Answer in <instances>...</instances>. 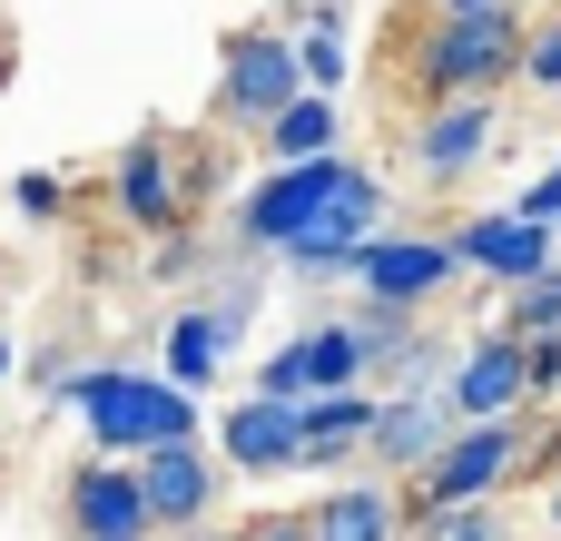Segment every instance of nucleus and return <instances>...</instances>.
<instances>
[{
	"label": "nucleus",
	"instance_id": "12",
	"mask_svg": "<svg viewBox=\"0 0 561 541\" xmlns=\"http://www.w3.org/2000/svg\"><path fill=\"white\" fill-rule=\"evenodd\" d=\"M444 404H454V424H503V414H533V375H523V345L483 325V335L454 355V375H444Z\"/></svg>",
	"mask_w": 561,
	"mask_h": 541
},
{
	"label": "nucleus",
	"instance_id": "25",
	"mask_svg": "<svg viewBox=\"0 0 561 541\" xmlns=\"http://www.w3.org/2000/svg\"><path fill=\"white\" fill-rule=\"evenodd\" d=\"M523 375H533V414H542V404H561V335L523 345Z\"/></svg>",
	"mask_w": 561,
	"mask_h": 541
},
{
	"label": "nucleus",
	"instance_id": "19",
	"mask_svg": "<svg viewBox=\"0 0 561 541\" xmlns=\"http://www.w3.org/2000/svg\"><path fill=\"white\" fill-rule=\"evenodd\" d=\"M256 148H266V168H316V158H335L345 138H335V99H296V108H276L266 128H256Z\"/></svg>",
	"mask_w": 561,
	"mask_h": 541
},
{
	"label": "nucleus",
	"instance_id": "16",
	"mask_svg": "<svg viewBox=\"0 0 561 541\" xmlns=\"http://www.w3.org/2000/svg\"><path fill=\"white\" fill-rule=\"evenodd\" d=\"M316 541H404V483L345 473V483L316 503Z\"/></svg>",
	"mask_w": 561,
	"mask_h": 541
},
{
	"label": "nucleus",
	"instance_id": "15",
	"mask_svg": "<svg viewBox=\"0 0 561 541\" xmlns=\"http://www.w3.org/2000/svg\"><path fill=\"white\" fill-rule=\"evenodd\" d=\"M217 463L227 473H296L306 463V424H296V404H266V394H247V404H227L217 414Z\"/></svg>",
	"mask_w": 561,
	"mask_h": 541
},
{
	"label": "nucleus",
	"instance_id": "31",
	"mask_svg": "<svg viewBox=\"0 0 561 541\" xmlns=\"http://www.w3.org/2000/svg\"><path fill=\"white\" fill-rule=\"evenodd\" d=\"M552 522H561V473H552Z\"/></svg>",
	"mask_w": 561,
	"mask_h": 541
},
{
	"label": "nucleus",
	"instance_id": "20",
	"mask_svg": "<svg viewBox=\"0 0 561 541\" xmlns=\"http://www.w3.org/2000/svg\"><path fill=\"white\" fill-rule=\"evenodd\" d=\"M493 335H513V345H542V335H561V266H542L533 286H513V296H503Z\"/></svg>",
	"mask_w": 561,
	"mask_h": 541
},
{
	"label": "nucleus",
	"instance_id": "9",
	"mask_svg": "<svg viewBox=\"0 0 561 541\" xmlns=\"http://www.w3.org/2000/svg\"><path fill=\"white\" fill-rule=\"evenodd\" d=\"M355 384H365V345H355L345 315L286 335V345L256 365V394H266V404H316V394H355Z\"/></svg>",
	"mask_w": 561,
	"mask_h": 541
},
{
	"label": "nucleus",
	"instance_id": "26",
	"mask_svg": "<svg viewBox=\"0 0 561 541\" xmlns=\"http://www.w3.org/2000/svg\"><path fill=\"white\" fill-rule=\"evenodd\" d=\"M513 217H533V227H552V237H561V158L523 187V197H513Z\"/></svg>",
	"mask_w": 561,
	"mask_h": 541
},
{
	"label": "nucleus",
	"instance_id": "13",
	"mask_svg": "<svg viewBox=\"0 0 561 541\" xmlns=\"http://www.w3.org/2000/svg\"><path fill=\"white\" fill-rule=\"evenodd\" d=\"M59 513H69V541H158L148 503H138V463H69L59 483Z\"/></svg>",
	"mask_w": 561,
	"mask_h": 541
},
{
	"label": "nucleus",
	"instance_id": "14",
	"mask_svg": "<svg viewBox=\"0 0 561 541\" xmlns=\"http://www.w3.org/2000/svg\"><path fill=\"white\" fill-rule=\"evenodd\" d=\"M444 444H454V404H444V384H434V394H375L365 463H375L385 483H414V473H424Z\"/></svg>",
	"mask_w": 561,
	"mask_h": 541
},
{
	"label": "nucleus",
	"instance_id": "29",
	"mask_svg": "<svg viewBox=\"0 0 561 541\" xmlns=\"http://www.w3.org/2000/svg\"><path fill=\"white\" fill-rule=\"evenodd\" d=\"M187 541H247V532H187Z\"/></svg>",
	"mask_w": 561,
	"mask_h": 541
},
{
	"label": "nucleus",
	"instance_id": "7",
	"mask_svg": "<svg viewBox=\"0 0 561 541\" xmlns=\"http://www.w3.org/2000/svg\"><path fill=\"white\" fill-rule=\"evenodd\" d=\"M217 493H227L217 444H158V453H138V503H148L158 541L207 532V522H217Z\"/></svg>",
	"mask_w": 561,
	"mask_h": 541
},
{
	"label": "nucleus",
	"instance_id": "28",
	"mask_svg": "<svg viewBox=\"0 0 561 541\" xmlns=\"http://www.w3.org/2000/svg\"><path fill=\"white\" fill-rule=\"evenodd\" d=\"M434 20H463V10H503V0H424Z\"/></svg>",
	"mask_w": 561,
	"mask_h": 541
},
{
	"label": "nucleus",
	"instance_id": "6",
	"mask_svg": "<svg viewBox=\"0 0 561 541\" xmlns=\"http://www.w3.org/2000/svg\"><path fill=\"white\" fill-rule=\"evenodd\" d=\"M454 276H463V256H454V237H444V227H385V237L355 256V276H345V286H355L365 306L424 315V306H434Z\"/></svg>",
	"mask_w": 561,
	"mask_h": 541
},
{
	"label": "nucleus",
	"instance_id": "10",
	"mask_svg": "<svg viewBox=\"0 0 561 541\" xmlns=\"http://www.w3.org/2000/svg\"><path fill=\"white\" fill-rule=\"evenodd\" d=\"M108 197H118V217H128L138 237H178V227H187L178 138H168V128H138V138L118 148V168H108Z\"/></svg>",
	"mask_w": 561,
	"mask_h": 541
},
{
	"label": "nucleus",
	"instance_id": "1",
	"mask_svg": "<svg viewBox=\"0 0 561 541\" xmlns=\"http://www.w3.org/2000/svg\"><path fill=\"white\" fill-rule=\"evenodd\" d=\"M59 404H79L99 463H138L158 444H197V394H178L168 375H138V365H69Z\"/></svg>",
	"mask_w": 561,
	"mask_h": 541
},
{
	"label": "nucleus",
	"instance_id": "30",
	"mask_svg": "<svg viewBox=\"0 0 561 541\" xmlns=\"http://www.w3.org/2000/svg\"><path fill=\"white\" fill-rule=\"evenodd\" d=\"M10 365H20V355H10V335H0V375H10Z\"/></svg>",
	"mask_w": 561,
	"mask_h": 541
},
{
	"label": "nucleus",
	"instance_id": "32",
	"mask_svg": "<svg viewBox=\"0 0 561 541\" xmlns=\"http://www.w3.org/2000/svg\"><path fill=\"white\" fill-rule=\"evenodd\" d=\"M0 79H10V59H0Z\"/></svg>",
	"mask_w": 561,
	"mask_h": 541
},
{
	"label": "nucleus",
	"instance_id": "21",
	"mask_svg": "<svg viewBox=\"0 0 561 541\" xmlns=\"http://www.w3.org/2000/svg\"><path fill=\"white\" fill-rule=\"evenodd\" d=\"M296 69H306V89H316V99H335V89L355 79V49H345V30H296Z\"/></svg>",
	"mask_w": 561,
	"mask_h": 541
},
{
	"label": "nucleus",
	"instance_id": "27",
	"mask_svg": "<svg viewBox=\"0 0 561 541\" xmlns=\"http://www.w3.org/2000/svg\"><path fill=\"white\" fill-rule=\"evenodd\" d=\"M247 541H316V513H256Z\"/></svg>",
	"mask_w": 561,
	"mask_h": 541
},
{
	"label": "nucleus",
	"instance_id": "4",
	"mask_svg": "<svg viewBox=\"0 0 561 541\" xmlns=\"http://www.w3.org/2000/svg\"><path fill=\"white\" fill-rule=\"evenodd\" d=\"M355 177H365V158H355V148H335V158H316V168H266V177L237 197L227 237H237L247 256H286L296 237H316V227H325V207H335Z\"/></svg>",
	"mask_w": 561,
	"mask_h": 541
},
{
	"label": "nucleus",
	"instance_id": "5",
	"mask_svg": "<svg viewBox=\"0 0 561 541\" xmlns=\"http://www.w3.org/2000/svg\"><path fill=\"white\" fill-rule=\"evenodd\" d=\"M296 99H306V69H296V39L276 20H247L217 39V118L227 128H266Z\"/></svg>",
	"mask_w": 561,
	"mask_h": 541
},
{
	"label": "nucleus",
	"instance_id": "17",
	"mask_svg": "<svg viewBox=\"0 0 561 541\" xmlns=\"http://www.w3.org/2000/svg\"><path fill=\"white\" fill-rule=\"evenodd\" d=\"M296 424H306V463H296V473L365 463V434H375V384H355V394H316V404H296Z\"/></svg>",
	"mask_w": 561,
	"mask_h": 541
},
{
	"label": "nucleus",
	"instance_id": "18",
	"mask_svg": "<svg viewBox=\"0 0 561 541\" xmlns=\"http://www.w3.org/2000/svg\"><path fill=\"white\" fill-rule=\"evenodd\" d=\"M227 325H217V306H178L168 315V345H158V375L178 384V394H207L217 384V365H227Z\"/></svg>",
	"mask_w": 561,
	"mask_h": 541
},
{
	"label": "nucleus",
	"instance_id": "33",
	"mask_svg": "<svg viewBox=\"0 0 561 541\" xmlns=\"http://www.w3.org/2000/svg\"><path fill=\"white\" fill-rule=\"evenodd\" d=\"M542 10H552V0H542Z\"/></svg>",
	"mask_w": 561,
	"mask_h": 541
},
{
	"label": "nucleus",
	"instance_id": "24",
	"mask_svg": "<svg viewBox=\"0 0 561 541\" xmlns=\"http://www.w3.org/2000/svg\"><path fill=\"white\" fill-rule=\"evenodd\" d=\"M10 207H20V217H39V227H49V217H59V207H69V177H49V168H20V177H10Z\"/></svg>",
	"mask_w": 561,
	"mask_h": 541
},
{
	"label": "nucleus",
	"instance_id": "23",
	"mask_svg": "<svg viewBox=\"0 0 561 541\" xmlns=\"http://www.w3.org/2000/svg\"><path fill=\"white\" fill-rule=\"evenodd\" d=\"M523 89L533 99H561V0L533 20V39H523Z\"/></svg>",
	"mask_w": 561,
	"mask_h": 541
},
{
	"label": "nucleus",
	"instance_id": "3",
	"mask_svg": "<svg viewBox=\"0 0 561 541\" xmlns=\"http://www.w3.org/2000/svg\"><path fill=\"white\" fill-rule=\"evenodd\" d=\"M533 444H542V424L533 414H503V424H454V444L404 483V532L424 522V513H463V503H503V483H523L533 473Z\"/></svg>",
	"mask_w": 561,
	"mask_h": 541
},
{
	"label": "nucleus",
	"instance_id": "8",
	"mask_svg": "<svg viewBox=\"0 0 561 541\" xmlns=\"http://www.w3.org/2000/svg\"><path fill=\"white\" fill-rule=\"evenodd\" d=\"M503 148V99H454V108H414L404 128V168L424 187H463L483 158Z\"/></svg>",
	"mask_w": 561,
	"mask_h": 541
},
{
	"label": "nucleus",
	"instance_id": "11",
	"mask_svg": "<svg viewBox=\"0 0 561 541\" xmlns=\"http://www.w3.org/2000/svg\"><path fill=\"white\" fill-rule=\"evenodd\" d=\"M444 237H454L463 276H493V286H533L542 266H561V237H552V227H533V217H513V207H483V217H454Z\"/></svg>",
	"mask_w": 561,
	"mask_h": 541
},
{
	"label": "nucleus",
	"instance_id": "22",
	"mask_svg": "<svg viewBox=\"0 0 561 541\" xmlns=\"http://www.w3.org/2000/svg\"><path fill=\"white\" fill-rule=\"evenodd\" d=\"M404 541H513V522H503V503H463V513H424Z\"/></svg>",
	"mask_w": 561,
	"mask_h": 541
},
{
	"label": "nucleus",
	"instance_id": "2",
	"mask_svg": "<svg viewBox=\"0 0 561 541\" xmlns=\"http://www.w3.org/2000/svg\"><path fill=\"white\" fill-rule=\"evenodd\" d=\"M523 39H533L523 0L434 20V30L414 39V69H404V79H414V108H454V99H503V89H523Z\"/></svg>",
	"mask_w": 561,
	"mask_h": 541
}]
</instances>
